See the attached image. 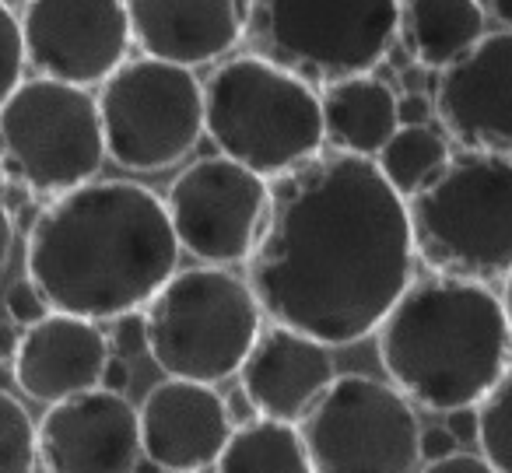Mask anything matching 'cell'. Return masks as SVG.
<instances>
[{"mask_svg":"<svg viewBox=\"0 0 512 473\" xmlns=\"http://www.w3.org/2000/svg\"><path fill=\"white\" fill-rule=\"evenodd\" d=\"M204 134L221 155L274 179L323 151V106L313 81L260 53L228 57L204 81Z\"/></svg>","mask_w":512,"mask_h":473,"instance_id":"277c9868","label":"cell"},{"mask_svg":"<svg viewBox=\"0 0 512 473\" xmlns=\"http://www.w3.org/2000/svg\"><path fill=\"white\" fill-rule=\"evenodd\" d=\"M109 358H113V340L99 330L95 319L50 309L39 323L22 330L11 372L29 400L50 407L74 393L102 386Z\"/></svg>","mask_w":512,"mask_h":473,"instance_id":"2e32d148","label":"cell"},{"mask_svg":"<svg viewBox=\"0 0 512 473\" xmlns=\"http://www.w3.org/2000/svg\"><path fill=\"white\" fill-rule=\"evenodd\" d=\"M414 253L428 270L498 281L512 270V155H453L407 197Z\"/></svg>","mask_w":512,"mask_h":473,"instance_id":"5b68a950","label":"cell"},{"mask_svg":"<svg viewBox=\"0 0 512 473\" xmlns=\"http://www.w3.org/2000/svg\"><path fill=\"white\" fill-rule=\"evenodd\" d=\"M481 4L491 11V15L498 18V22L509 25V29H512V0H481Z\"/></svg>","mask_w":512,"mask_h":473,"instance_id":"e575fe53","label":"cell"},{"mask_svg":"<svg viewBox=\"0 0 512 473\" xmlns=\"http://www.w3.org/2000/svg\"><path fill=\"white\" fill-rule=\"evenodd\" d=\"M435 116L463 148L512 155V29L484 32L442 67Z\"/></svg>","mask_w":512,"mask_h":473,"instance_id":"5bb4252c","label":"cell"},{"mask_svg":"<svg viewBox=\"0 0 512 473\" xmlns=\"http://www.w3.org/2000/svg\"><path fill=\"white\" fill-rule=\"evenodd\" d=\"M453 449H460L456 435L446 424H432V428H421V466L435 463V459L449 456Z\"/></svg>","mask_w":512,"mask_h":473,"instance_id":"83f0119b","label":"cell"},{"mask_svg":"<svg viewBox=\"0 0 512 473\" xmlns=\"http://www.w3.org/2000/svg\"><path fill=\"white\" fill-rule=\"evenodd\" d=\"M141 456V414L123 389L92 386L39 421V466L53 473H127Z\"/></svg>","mask_w":512,"mask_h":473,"instance_id":"4fadbf2b","label":"cell"},{"mask_svg":"<svg viewBox=\"0 0 512 473\" xmlns=\"http://www.w3.org/2000/svg\"><path fill=\"white\" fill-rule=\"evenodd\" d=\"M446 428L453 431L460 445H477V438H481V414H477V407L446 410Z\"/></svg>","mask_w":512,"mask_h":473,"instance_id":"f1b7e54d","label":"cell"},{"mask_svg":"<svg viewBox=\"0 0 512 473\" xmlns=\"http://www.w3.org/2000/svg\"><path fill=\"white\" fill-rule=\"evenodd\" d=\"M264 330V305L246 277L218 263L176 270L144 305V347L165 375L218 382L239 375Z\"/></svg>","mask_w":512,"mask_h":473,"instance_id":"8992f818","label":"cell"},{"mask_svg":"<svg viewBox=\"0 0 512 473\" xmlns=\"http://www.w3.org/2000/svg\"><path fill=\"white\" fill-rule=\"evenodd\" d=\"M432 109H435V102H428L421 92H411V95H404V99H397L400 123H428Z\"/></svg>","mask_w":512,"mask_h":473,"instance_id":"f546056e","label":"cell"},{"mask_svg":"<svg viewBox=\"0 0 512 473\" xmlns=\"http://www.w3.org/2000/svg\"><path fill=\"white\" fill-rule=\"evenodd\" d=\"M449 158H453V151H449L446 137L435 127H428V123H400L390 141L379 148L376 165L390 179L393 190L411 197Z\"/></svg>","mask_w":512,"mask_h":473,"instance_id":"7402d4cb","label":"cell"},{"mask_svg":"<svg viewBox=\"0 0 512 473\" xmlns=\"http://www.w3.org/2000/svg\"><path fill=\"white\" fill-rule=\"evenodd\" d=\"M477 414H481L477 449L488 456L495 470L512 473V361L502 372V379L488 389V396L477 403Z\"/></svg>","mask_w":512,"mask_h":473,"instance_id":"603a6c76","label":"cell"},{"mask_svg":"<svg viewBox=\"0 0 512 473\" xmlns=\"http://www.w3.org/2000/svg\"><path fill=\"white\" fill-rule=\"evenodd\" d=\"M400 36V0H246L253 53L330 85L365 74Z\"/></svg>","mask_w":512,"mask_h":473,"instance_id":"52a82bcc","label":"cell"},{"mask_svg":"<svg viewBox=\"0 0 512 473\" xmlns=\"http://www.w3.org/2000/svg\"><path fill=\"white\" fill-rule=\"evenodd\" d=\"M299 431L316 473H407L421 466L414 400L393 382L369 375H337L299 421Z\"/></svg>","mask_w":512,"mask_h":473,"instance_id":"30bf717a","label":"cell"},{"mask_svg":"<svg viewBox=\"0 0 512 473\" xmlns=\"http://www.w3.org/2000/svg\"><path fill=\"white\" fill-rule=\"evenodd\" d=\"M99 99L57 78H22L0 106V172L39 197H60L106 162Z\"/></svg>","mask_w":512,"mask_h":473,"instance_id":"ba28073f","label":"cell"},{"mask_svg":"<svg viewBox=\"0 0 512 473\" xmlns=\"http://www.w3.org/2000/svg\"><path fill=\"white\" fill-rule=\"evenodd\" d=\"M505 281V288H502V302H505V316H509V323H512V270L502 277Z\"/></svg>","mask_w":512,"mask_h":473,"instance_id":"d590c367","label":"cell"},{"mask_svg":"<svg viewBox=\"0 0 512 473\" xmlns=\"http://www.w3.org/2000/svg\"><path fill=\"white\" fill-rule=\"evenodd\" d=\"M25 64L39 78L102 85L127 60V0H29L22 8Z\"/></svg>","mask_w":512,"mask_h":473,"instance_id":"7c38bea8","label":"cell"},{"mask_svg":"<svg viewBox=\"0 0 512 473\" xmlns=\"http://www.w3.org/2000/svg\"><path fill=\"white\" fill-rule=\"evenodd\" d=\"M144 459L158 470H211L232 435L228 403L211 382L165 375L141 403Z\"/></svg>","mask_w":512,"mask_h":473,"instance_id":"9a60e30c","label":"cell"},{"mask_svg":"<svg viewBox=\"0 0 512 473\" xmlns=\"http://www.w3.org/2000/svg\"><path fill=\"white\" fill-rule=\"evenodd\" d=\"M106 155L127 172H165L204 137V81L162 57H127L99 85Z\"/></svg>","mask_w":512,"mask_h":473,"instance_id":"9c48e42d","label":"cell"},{"mask_svg":"<svg viewBox=\"0 0 512 473\" xmlns=\"http://www.w3.org/2000/svg\"><path fill=\"white\" fill-rule=\"evenodd\" d=\"M425 470L428 473H484V470H495V466L488 463L484 452H467V445H460V449H453L449 456L428 463Z\"/></svg>","mask_w":512,"mask_h":473,"instance_id":"4316f807","label":"cell"},{"mask_svg":"<svg viewBox=\"0 0 512 473\" xmlns=\"http://www.w3.org/2000/svg\"><path fill=\"white\" fill-rule=\"evenodd\" d=\"M25 74V39H22V18L15 8H8L0 0V106L8 102V95L22 85Z\"/></svg>","mask_w":512,"mask_h":473,"instance_id":"d4e9b609","label":"cell"},{"mask_svg":"<svg viewBox=\"0 0 512 473\" xmlns=\"http://www.w3.org/2000/svg\"><path fill=\"white\" fill-rule=\"evenodd\" d=\"M225 403H228V414H232V424H242V421H249V417H256L260 410L253 407V400L246 396V389H235L232 396H225Z\"/></svg>","mask_w":512,"mask_h":473,"instance_id":"d6a6232c","label":"cell"},{"mask_svg":"<svg viewBox=\"0 0 512 473\" xmlns=\"http://www.w3.org/2000/svg\"><path fill=\"white\" fill-rule=\"evenodd\" d=\"M127 15L141 53L193 71L246 39V0H127Z\"/></svg>","mask_w":512,"mask_h":473,"instance_id":"ac0fdd59","label":"cell"},{"mask_svg":"<svg viewBox=\"0 0 512 473\" xmlns=\"http://www.w3.org/2000/svg\"><path fill=\"white\" fill-rule=\"evenodd\" d=\"M379 361L418 407H477L512 361V323L488 281L432 270L376 326Z\"/></svg>","mask_w":512,"mask_h":473,"instance_id":"3957f363","label":"cell"},{"mask_svg":"<svg viewBox=\"0 0 512 473\" xmlns=\"http://www.w3.org/2000/svg\"><path fill=\"white\" fill-rule=\"evenodd\" d=\"M179 253L158 193L130 179H88L53 197L32 221L25 274L50 309L113 323L144 312L176 274Z\"/></svg>","mask_w":512,"mask_h":473,"instance_id":"7a4b0ae2","label":"cell"},{"mask_svg":"<svg viewBox=\"0 0 512 473\" xmlns=\"http://www.w3.org/2000/svg\"><path fill=\"white\" fill-rule=\"evenodd\" d=\"M39 466V424L18 396L0 389V473H25Z\"/></svg>","mask_w":512,"mask_h":473,"instance_id":"cb8c5ba5","label":"cell"},{"mask_svg":"<svg viewBox=\"0 0 512 473\" xmlns=\"http://www.w3.org/2000/svg\"><path fill=\"white\" fill-rule=\"evenodd\" d=\"M11 249H15V221H11L8 204H4V197H0V274L8 270Z\"/></svg>","mask_w":512,"mask_h":473,"instance_id":"4dcf8cb0","label":"cell"},{"mask_svg":"<svg viewBox=\"0 0 512 473\" xmlns=\"http://www.w3.org/2000/svg\"><path fill=\"white\" fill-rule=\"evenodd\" d=\"M320 106L323 134H327L330 148L348 151V155L376 158L379 148L400 127L397 95L372 71L348 74V78L323 85Z\"/></svg>","mask_w":512,"mask_h":473,"instance_id":"d6986e66","label":"cell"},{"mask_svg":"<svg viewBox=\"0 0 512 473\" xmlns=\"http://www.w3.org/2000/svg\"><path fill=\"white\" fill-rule=\"evenodd\" d=\"M414 256L404 193L376 158L330 148L271 179L246 281L274 323L344 347L376 333L414 281Z\"/></svg>","mask_w":512,"mask_h":473,"instance_id":"6da1fadb","label":"cell"},{"mask_svg":"<svg viewBox=\"0 0 512 473\" xmlns=\"http://www.w3.org/2000/svg\"><path fill=\"white\" fill-rule=\"evenodd\" d=\"M22 344V326L15 319H0V361H11Z\"/></svg>","mask_w":512,"mask_h":473,"instance_id":"1f68e13d","label":"cell"},{"mask_svg":"<svg viewBox=\"0 0 512 473\" xmlns=\"http://www.w3.org/2000/svg\"><path fill=\"white\" fill-rule=\"evenodd\" d=\"M4 4H8V8H25L29 0H4Z\"/></svg>","mask_w":512,"mask_h":473,"instance_id":"8d00e7d4","label":"cell"},{"mask_svg":"<svg viewBox=\"0 0 512 473\" xmlns=\"http://www.w3.org/2000/svg\"><path fill=\"white\" fill-rule=\"evenodd\" d=\"M218 470L306 473V470H313V466H309V452H306V442H302L299 424L256 414L232 428V435H228L225 449H221V456H218Z\"/></svg>","mask_w":512,"mask_h":473,"instance_id":"44dd1931","label":"cell"},{"mask_svg":"<svg viewBox=\"0 0 512 473\" xmlns=\"http://www.w3.org/2000/svg\"><path fill=\"white\" fill-rule=\"evenodd\" d=\"M334 379L330 344L274 319L267 330H260L239 368V386L246 389L253 407L267 417L295 424L309 414V407Z\"/></svg>","mask_w":512,"mask_h":473,"instance_id":"e0dca14e","label":"cell"},{"mask_svg":"<svg viewBox=\"0 0 512 473\" xmlns=\"http://www.w3.org/2000/svg\"><path fill=\"white\" fill-rule=\"evenodd\" d=\"M267 200L271 179L228 155L186 165L165 193L179 249L218 267H232L253 253L267 218Z\"/></svg>","mask_w":512,"mask_h":473,"instance_id":"8fae6325","label":"cell"},{"mask_svg":"<svg viewBox=\"0 0 512 473\" xmlns=\"http://www.w3.org/2000/svg\"><path fill=\"white\" fill-rule=\"evenodd\" d=\"M484 32L481 0H400V39L425 71L449 67Z\"/></svg>","mask_w":512,"mask_h":473,"instance_id":"ffe728a7","label":"cell"},{"mask_svg":"<svg viewBox=\"0 0 512 473\" xmlns=\"http://www.w3.org/2000/svg\"><path fill=\"white\" fill-rule=\"evenodd\" d=\"M4 305H8V319H15L22 330H25V326H32V323H39V319L50 312V302H46L43 291L32 284V277L11 284L8 295H4Z\"/></svg>","mask_w":512,"mask_h":473,"instance_id":"484cf974","label":"cell"},{"mask_svg":"<svg viewBox=\"0 0 512 473\" xmlns=\"http://www.w3.org/2000/svg\"><path fill=\"white\" fill-rule=\"evenodd\" d=\"M127 382H130V368H127V361L109 358L106 372H102V386H109V389H127Z\"/></svg>","mask_w":512,"mask_h":473,"instance_id":"836d02e7","label":"cell"}]
</instances>
